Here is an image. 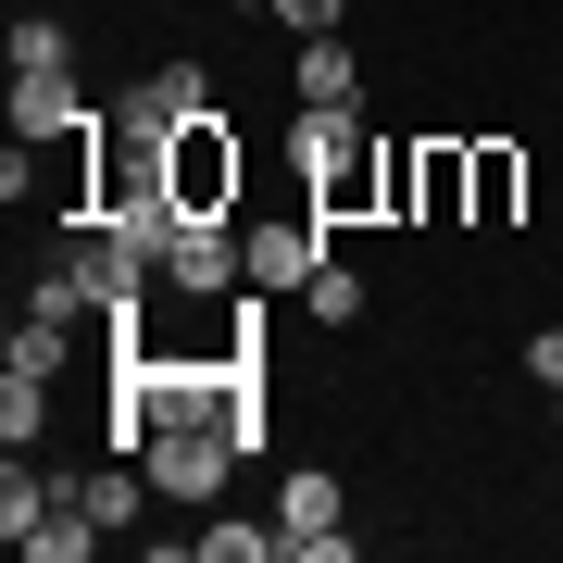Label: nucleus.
Masks as SVG:
<instances>
[{
    "label": "nucleus",
    "instance_id": "obj_1",
    "mask_svg": "<svg viewBox=\"0 0 563 563\" xmlns=\"http://www.w3.org/2000/svg\"><path fill=\"white\" fill-rule=\"evenodd\" d=\"M288 163H301V188H313V213L325 225H351V213H388V151L363 139V113H301V139H288Z\"/></svg>",
    "mask_w": 563,
    "mask_h": 563
},
{
    "label": "nucleus",
    "instance_id": "obj_2",
    "mask_svg": "<svg viewBox=\"0 0 563 563\" xmlns=\"http://www.w3.org/2000/svg\"><path fill=\"white\" fill-rule=\"evenodd\" d=\"M463 201H476V139L388 151V213H401V225H463Z\"/></svg>",
    "mask_w": 563,
    "mask_h": 563
},
{
    "label": "nucleus",
    "instance_id": "obj_3",
    "mask_svg": "<svg viewBox=\"0 0 563 563\" xmlns=\"http://www.w3.org/2000/svg\"><path fill=\"white\" fill-rule=\"evenodd\" d=\"M163 176H176L188 213H239L251 151H239V125H225V113H201V125H176V139H163Z\"/></svg>",
    "mask_w": 563,
    "mask_h": 563
},
{
    "label": "nucleus",
    "instance_id": "obj_4",
    "mask_svg": "<svg viewBox=\"0 0 563 563\" xmlns=\"http://www.w3.org/2000/svg\"><path fill=\"white\" fill-rule=\"evenodd\" d=\"M176 301H225V288H251V251H239V213H188L176 239H163V263H151Z\"/></svg>",
    "mask_w": 563,
    "mask_h": 563
},
{
    "label": "nucleus",
    "instance_id": "obj_5",
    "mask_svg": "<svg viewBox=\"0 0 563 563\" xmlns=\"http://www.w3.org/2000/svg\"><path fill=\"white\" fill-rule=\"evenodd\" d=\"M139 463H151L163 501H213L225 463H239V439H225V426H201V413H176V426H151V439H139Z\"/></svg>",
    "mask_w": 563,
    "mask_h": 563
},
{
    "label": "nucleus",
    "instance_id": "obj_6",
    "mask_svg": "<svg viewBox=\"0 0 563 563\" xmlns=\"http://www.w3.org/2000/svg\"><path fill=\"white\" fill-rule=\"evenodd\" d=\"M276 551H288V563H351V501H339V476H313V463H301V476L276 488Z\"/></svg>",
    "mask_w": 563,
    "mask_h": 563
},
{
    "label": "nucleus",
    "instance_id": "obj_7",
    "mask_svg": "<svg viewBox=\"0 0 563 563\" xmlns=\"http://www.w3.org/2000/svg\"><path fill=\"white\" fill-rule=\"evenodd\" d=\"M239 251H251V288H263V301H301L313 263H325V213H276V225L239 213Z\"/></svg>",
    "mask_w": 563,
    "mask_h": 563
},
{
    "label": "nucleus",
    "instance_id": "obj_8",
    "mask_svg": "<svg viewBox=\"0 0 563 563\" xmlns=\"http://www.w3.org/2000/svg\"><path fill=\"white\" fill-rule=\"evenodd\" d=\"M113 113H125V125H151V139H176V125H201V113H225V101H213V76H201V63H151V76L125 88Z\"/></svg>",
    "mask_w": 563,
    "mask_h": 563
},
{
    "label": "nucleus",
    "instance_id": "obj_9",
    "mask_svg": "<svg viewBox=\"0 0 563 563\" xmlns=\"http://www.w3.org/2000/svg\"><path fill=\"white\" fill-rule=\"evenodd\" d=\"M13 125L25 139H88V88H76V63H63V76H13Z\"/></svg>",
    "mask_w": 563,
    "mask_h": 563
},
{
    "label": "nucleus",
    "instance_id": "obj_10",
    "mask_svg": "<svg viewBox=\"0 0 563 563\" xmlns=\"http://www.w3.org/2000/svg\"><path fill=\"white\" fill-rule=\"evenodd\" d=\"M288 88H301V113L363 101V63H351V38H301V51H288Z\"/></svg>",
    "mask_w": 563,
    "mask_h": 563
},
{
    "label": "nucleus",
    "instance_id": "obj_11",
    "mask_svg": "<svg viewBox=\"0 0 563 563\" xmlns=\"http://www.w3.org/2000/svg\"><path fill=\"white\" fill-rule=\"evenodd\" d=\"M25 563H88V551H101V514H88L76 501V488H51V514L38 526H25V539H13Z\"/></svg>",
    "mask_w": 563,
    "mask_h": 563
},
{
    "label": "nucleus",
    "instance_id": "obj_12",
    "mask_svg": "<svg viewBox=\"0 0 563 563\" xmlns=\"http://www.w3.org/2000/svg\"><path fill=\"white\" fill-rule=\"evenodd\" d=\"M514 213H526V151L476 139V201H463V225H514Z\"/></svg>",
    "mask_w": 563,
    "mask_h": 563
},
{
    "label": "nucleus",
    "instance_id": "obj_13",
    "mask_svg": "<svg viewBox=\"0 0 563 563\" xmlns=\"http://www.w3.org/2000/svg\"><path fill=\"white\" fill-rule=\"evenodd\" d=\"M0 439H13V451L51 439V376H38V363H13V376H0Z\"/></svg>",
    "mask_w": 563,
    "mask_h": 563
},
{
    "label": "nucleus",
    "instance_id": "obj_14",
    "mask_svg": "<svg viewBox=\"0 0 563 563\" xmlns=\"http://www.w3.org/2000/svg\"><path fill=\"white\" fill-rule=\"evenodd\" d=\"M301 325H363V276H351L339 251L313 263V288H301Z\"/></svg>",
    "mask_w": 563,
    "mask_h": 563
},
{
    "label": "nucleus",
    "instance_id": "obj_15",
    "mask_svg": "<svg viewBox=\"0 0 563 563\" xmlns=\"http://www.w3.org/2000/svg\"><path fill=\"white\" fill-rule=\"evenodd\" d=\"M63 63H76V25L25 13V25H13V76H63Z\"/></svg>",
    "mask_w": 563,
    "mask_h": 563
},
{
    "label": "nucleus",
    "instance_id": "obj_16",
    "mask_svg": "<svg viewBox=\"0 0 563 563\" xmlns=\"http://www.w3.org/2000/svg\"><path fill=\"white\" fill-rule=\"evenodd\" d=\"M38 514H51V476H25V451H13V476H0V539H25Z\"/></svg>",
    "mask_w": 563,
    "mask_h": 563
},
{
    "label": "nucleus",
    "instance_id": "obj_17",
    "mask_svg": "<svg viewBox=\"0 0 563 563\" xmlns=\"http://www.w3.org/2000/svg\"><path fill=\"white\" fill-rule=\"evenodd\" d=\"M188 539H201V563H263L276 526H239V514H225V526H188Z\"/></svg>",
    "mask_w": 563,
    "mask_h": 563
},
{
    "label": "nucleus",
    "instance_id": "obj_18",
    "mask_svg": "<svg viewBox=\"0 0 563 563\" xmlns=\"http://www.w3.org/2000/svg\"><path fill=\"white\" fill-rule=\"evenodd\" d=\"M276 25H301V38H339V0H276Z\"/></svg>",
    "mask_w": 563,
    "mask_h": 563
},
{
    "label": "nucleus",
    "instance_id": "obj_19",
    "mask_svg": "<svg viewBox=\"0 0 563 563\" xmlns=\"http://www.w3.org/2000/svg\"><path fill=\"white\" fill-rule=\"evenodd\" d=\"M526 376H539V388H563V325H539V339H526Z\"/></svg>",
    "mask_w": 563,
    "mask_h": 563
},
{
    "label": "nucleus",
    "instance_id": "obj_20",
    "mask_svg": "<svg viewBox=\"0 0 563 563\" xmlns=\"http://www.w3.org/2000/svg\"><path fill=\"white\" fill-rule=\"evenodd\" d=\"M239 13H276V0H239Z\"/></svg>",
    "mask_w": 563,
    "mask_h": 563
},
{
    "label": "nucleus",
    "instance_id": "obj_21",
    "mask_svg": "<svg viewBox=\"0 0 563 563\" xmlns=\"http://www.w3.org/2000/svg\"><path fill=\"white\" fill-rule=\"evenodd\" d=\"M551 401H563V388H551Z\"/></svg>",
    "mask_w": 563,
    "mask_h": 563
}]
</instances>
